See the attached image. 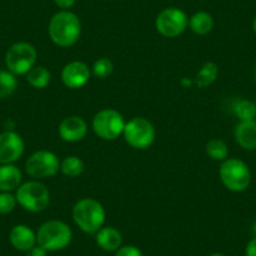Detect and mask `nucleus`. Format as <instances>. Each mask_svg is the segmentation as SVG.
<instances>
[{
    "mask_svg": "<svg viewBox=\"0 0 256 256\" xmlns=\"http://www.w3.org/2000/svg\"><path fill=\"white\" fill-rule=\"evenodd\" d=\"M206 154L214 161H225L228 156V147L222 140L212 138L206 144Z\"/></svg>",
    "mask_w": 256,
    "mask_h": 256,
    "instance_id": "obj_24",
    "label": "nucleus"
},
{
    "mask_svg": "<svg viewBox=\"0 0 256 256\" xmlns=\"http://www.w3.org/2000/svg\"><path fill=\"white\" fill-rule=\"evenodd\" d=\"M77 0H54V3L58 8H60L62 10H70L73 6L76 4Z\"/></svg>",
    "mask_w": 256,
    "mask_h": 256,
    "instance_id": "obj_28",
    "label": "nucleus"
},
{
    "mask_svg": "<svg viewBox=\"0 0 256 256\" xmlns=\"http://www.w3.org/2000/svg\"><path fill=\"white\" fill-rule=\"evenodd\" d=\"M72 228L60 220L46 221L36 231V245L48 252L64 250L72 242Z\"/></svg>",
    "mask_w": 256,
    "mask_h": 256,
    "instance_id": "obj_3",
    "label": "nucleus"
},
{
    "mask_svg": "<svg viewBox=\"0 0 256 256\" xmlns=\"http://www.w3.org/2000/svg\"><path fill=\"white\" fill-rule=\"evenodd\" d=\"M188 26L198 36H206L214 28V18L208 12H198L188 19Z\"/></svg>",
    "mask_w": 256,
    "mask_h": 256,
    "instance_id": "obj_18",
    "label": "nucleus"
},
{
    "mask_svg": "<svg viewBox=\"0 0 256 256\" xmlns=\"http://www.w3.org/2000/svg\"><path fill=\"white\" fill-rule=\"evenodd\" d=\"M232 112L240 122L252 120L256 118V104L248 100H238L234 103Z\"/></svg>",
    "mask_w": 256,
    "mask_h": 256,
    "instance_id": "obj_21",
    "label": "nucleus"
},
{
    "mask_svg": "<svg viewBox=\"0 0 256 256\" xmlns=\"http://www.w3.org/2000/svg\"><path fill=\"white\" fill-rule=\"evenodd\" d=\"M208 256H226L225 254H222V252H214V254H211V255H208Z\"/></svg>",
    "mask_w": 256,
    "mask_h": 256,
    "instance_id": "obj_32",
    "label": "nucleus"
},
{
    "mask_svg": "<svg viewBox=\"0 0 256 256\" xmlns=\"http://www.w3.org/2000/svg\"><path fill=\"white\" fill-rule=\"evenodd\" d=\"M126 120L118 110L104 108L96 113L92 120L94 134L104 141H114L124 131Z\"/></svg>",
    "mask_w": 256,
    "mask_h": 256,
    "instance_id": "obj_7",
    "label": "nucleus"
},
{
    "mask_svg": "<svg viewBox=\"0 0 256 256\" xmlns=\"http://www.w3.org/2000/svg\"><path fill=\"white\" fill-rule=\"evenodd\" d=\"M235 140L240 147L248 151L256 150V120H242L235 127Z\"/></svg>",
    "mask_w": 256,
    "mask_h": 256,
    "instance_id": "obj_15",
    "label": "nucleus"
},
{
    "mask_svg": "<svg viewBox=\"0 0 256 256\" xmlns=\"http://www.w3.org/2000/svg\"><path fill=\"white\" fill-rule=\"evenodd\" d=\"M9 241L16 250L26 252L36 245V232L28 225H16L9 232Z\"/></svg>",
    "mask_w": 256,
    "mask_h": 256,
    "instance_id": "obj_14",
    "label": "nucleus"
},
{
    "mask_svg": "<svg viewBox=\"0 0 256 256\" xmlns=\"http://www.w3.org/2000/svg\"><path fill=\"white\" fill-rule=\"evenodd\" d=\"M76 225L86 234L96 235L106 222V210L100 201L94 198H82L72 210Z\"/></svg>",
    "mask_w": 256,
    "mask_h": 256,
    "instance_id": "obj_2",
    "label": "nucleus"
},
{
    "mask_svg": "<svg viewBox=\"0 0 256 256\" xmlns=\"http://www.w3.org/2000/svg\"><path fill=\"white\" fill-rule=\"evenodd\" d=\"M255 104H256V102H255Z\"/></svg>",
    "mask_w": 256,
    "mask_h": 256,
    "instance_id": "obj_36",
    "label": "nucleus"
},
{
    "mask_svg": "<svg viewBox=\"0 0 256 256\" xmlns=\"http://www.w3.org/2000/svg\"><path fill=\"white\" fill-rule=\"evenodd\" d=\"M23 174L14 164L0 166V192L16 191L22 184Z\"/></svg>",
    "mask_w": 256,
    "mask_h": 256,
    "instance_id": "obj_17",
    "label": "nucleus"
},
{
    "mask_svg": "<svg viewBox=\"0 0 256 256\" xmlns=\"http://www.w3.org/2000/svg\"><path fill=\"white\" fill-rule=\"evenodd\" d=\"M192 83H195V82H191V80H187V78H184V80H182V86H187V87H188V86H191Z\"/></svg>",
    "mask_w": 256,
    "mask_h": 256,
    "instance_id": "obj_31",
    "label": "nucleus"
},
{
    "mask_svg": "<svg viewBox=\"0 0 256 256\" xmlns=\"http://www.w3.org/2000/svg\"><path fill=\"white\" fill-rule=\"evenodd\" d=\"M18 87L16 76L8 70H0V100H6L16 92Z\"/></svg>",
    "mask_w": 256,
    "mask_h": 256,
    "instance_id": "obj_23",
    "label": "nucleus"
},
{
    "mask_svg": "<svg viewBox=\"0 0 256 256\" xmlns=\"http://www.w3.org/2000/svg\"><path fill=\"white\" fill-rule=\"evenodd\" d=\"M48 33L52 42L62 48L74 46L82 33L80 18L70 10H60L50 18Z\"/></svg>",
    "mask_w": 256,
    "mask_h": 256,
    "instance_id": "obj_1",
    "label": "nucleus"
},
{
    "mask_svg": "<svg viewBox=\"0 0 256 256\" xmlns=\"http://www.w3.org/2000/svg\"><path fill=\"white\" fill-rule=\"evenodd\" d=\"M114 256H144V252L134 245H122L114 251Z\"/></svg>",
    "mask_w": 256,
    "mask_h": 256,
    "instance_id": "obj_27",
    "label": "nucleus"
},
{
    "mask_svg": "<svg viewBox=\"0 0 256 256\" xmlns=\"http://www.w3.org/2000/svg\"><path fill=\"white\" fill-rule=\"evenodd\" d=\"M245 255L246 256H256V238H251L248 242L245 248Z\"/></svg>",
    "mask_w": 256,
    "mask_h": 256,
    "instance_id": "obj_30",
    "label": "nucleus"
},
{
    "mask_svg": "<svg viewBox=\"0 0 256 256\" xmlns=\"http://www.w3.org/2000/svg\"><path fill=\"white\" fill-rule=\"evenodd\" d=\"M255 80H256V70H255Z\"/></svg>",
    "mask_w": 256,
    "mask_h": 256,
    "instance_id": "obj_35",
    "label": "nucleus"
},
{
    "mask_svg": "<svg viewBox=\"0 0 256 256\" xmlns=\"http://www.w3.org/2000/svg\"><path fill=\"white\" fill-rule=\"evenodd\" d=\"M26 256H48V251L44 250V248H40L39 245H36L34 248H32L30 250L26 251Z\"/></svg>",
    "mask_w": 256,
    "mask_h": 256,
    "instance_id": "obj_29",
    "label": "nucleus"
},
{
    "mask_svg": "<svg viewBox=\"0 0 256 256\" xmlns=\"http://www.w3.org/2000/svg\"><path fill=\"white\" fill-rule=\"evenodd\" d=\"M252 30L255 32V34H256V16L254 18V22H252Z\"/></svg>",
    "mask_w": 256,
    "mask_h": 256,
    "instance_id": "obj_33",
    "label": "nucleus"
},
{
    "mask_svg": "<svg viewBox=\"0 0 256 256\" xmlns=\"http://www.w3.org/2000/svg\"><path fill=\"white\" fill-rule=\"evenodd\" d=\"M60 171L64 176L74 178L84 171V162L78 156H68L60 162Z\"/></svg>",
    "mask_w": 256,
    "mask_h": 256,
    "instance_id": "obj_22",
    "label": "nucleus"
},
{
    "mask_svg": "<svg viewBox=\"0 0 256 256\" xmlns=\"http://www.w3.org/2000/svg\"><path fill=\"white\" fill-rule=\"evenodd\" d=\"M26 171L33 178H46L60 171V161L56 154L46 150L34 152L26 162Z\"/></svg>",
    "mask_w": 256,
    "mask_h": 256,
    "instance_id": "obj_9",
    "label": "nucleus"
},
{
    "mask_svg": "<svg viewBox=\"0 0 256 256\" xmlns=\"http://www.w3.org/2000/svg\"><path fill=\"white\" fill-rule=\"evenodd\" d=\"M18 201L12 192H0V215H8L16 210Z\"/></svg>",
    "mask_w": 256,
    "mask_h": 256,
    "instance_id": "obj_26",
    "label": "nucleus"
},
{
    "mask_svg": "<svg viewBox=\"0 0 256 256\" xmlns=\"http://www.w3.org/2000/svg\"><path fill=\"white\" fill-rule=\"evenodd\" d=\"M252 232L255 234V238H256V222L254 224V226H252Z\"/></svg>",
    "mask_w": 256,
    "mask_h": 256,
    "instance_id": "obj_34",
    "label": "nucleus"
},
{
    "mask_svg": "<svg viewBox=\"0 0 256 256\" xmlns=\"http://www.w3.org/2000/svg\"><path fill=\"white\" fill-rule=\"evenodd\" d=\"M24 154V141L14 131L0 134V164H16Z\"/></svg>",
    "mask_w": 256,
    "mask_h": 256,
    "instance_id": "obj_11",
    "label": "nucleus"
},
{
    "mask_svg": "<svg viewBox=\"0 0 256 256\" xmlns=\"http://www.w3.org/2000/svg\"><path fill=\"white\" fill-rule=\"evenodd\" d=\"M26 82L36 90H43L50 83L52 74L43 66H36L26 73Z\"/></svg>",
    "mask_w": 256,
    "mask_h": 256,
    "instance_id": "obj_19",
    "label": "nucleus"
},
{
    "mask_svg": "<svg viewBox=\"0 0 256 256\" xmlns=\"http://www.w3.org/2000/svg\"><path fill=\"white\" fill-rule=\"evenodd\" d=\"M36 48L30 43L19 42L9 46L6 54V66L16 76H26L36 64Z\"/></svg>",
    "mask_w": 256,
    "mask_h": 256,
    "instance_id": "obj_6",
    "label": "nucleus"
},
{
    "mask_svg": "<svg viewBox=\"0 0 256 256\" xmlns=\"http://www.w3.org/2000/svg\"><path fill=\"white\" fill-rule=\"evenodd\" d=\"M114 70V66H113V62L110 58H103L97 59V60L93 63L92 67V74L96 78H100V80H106V78L110 77L113 73Z\"/></svg>",
    "mask_w": 256,
    "mask_h": 256,
    "instance_id": "obj_25",
    "label": "nucleus"
},
{
    "mask_svg": "<svg viewBox=\"0 0 256 256\" xmlns=\"http://www.w3.org/2000/svg\"><path fill=\"white\" fill-rule=\"evenodd\" d=\"M188 26V16L178 8L164 9L156 18V29L166 38L181 36Z\"/></svg>",
    "mask_w": 256,
    "mask_h": 256,
    "instance_id": "obj_10",
    "label": "nucleus"
},
{
    "mask_svg": "<svg viewBox=\"0 0 256 256\" xmlns=\"http://www.w3.org/2000/svg\"><path fill=\"white\" fill-rule=\"evenodd\" d=\"M218 76V64L214 63V62H206L202 67H201V70H198V76H196L195 84H198L200 88L208 87V86H211L214 82H215Z\"/></svg>",
    "mask_w": 256,
    "mask_h": 256,
    "instance_id": "obj_20",
    "label": "nucleus"
},
{
    "mask_svg": "<svg viewBox=\"0 0 256 256\" xmlns=\"http://www.w3.org/2000/svg\"><path fill=\"white\" fill-rule=\"evenodd\" d=\"M221 182L232 192H242L250 186L251 172L248 164L240 158H226L218 170Z\"/></svg>",
    "mask_w": 256,
    "mask_h": 256,
    "instance_id": "obj_5",
    "label": "nucleus"
},
{
    "mask_svg": "<svg viewBox=\"0 0 256 256\" xmlns=\"http://www.w3.org/2000/svg\"><path fill=\"white\" fill-rule=\"evenodd\" d=\"M16 198L18 205L29 212H42L46 210L50 202V194L48 187L38 180L22 184L16 188Z\"/></svg>",
    "mask_w": 256,
    "mask_h": 256,
    "instance_id": "obj_4",
    "label": "nucleus"
},
{
    "mask_svg": "<svg viewBox=\"0 0 256 256\" xmlns=\"http://www.w3.org/2000/svg\"><path fill=\"white\" fill-rule=\"evenodd\" d=\"M90 74H92L90 68L84 62L73 60L64 66L60 77L66 87L70 90H78L87 84Z\"/></svg>",
    "mask_w": 256,
    "mask_h": 256,
    "instance_id": "obj_12",
    "label": "nucleus"
},
{
    "mask_svg": "<svg viewBox=\"0 0 256 256\" xmlns=\"http://www.w3.org/2000/svg\"><path fill=\"white\" fill-rule=\"evenodd\" d=\"M123 136L126 142L132 148L146 150L154 144L156 138V130L146 118L134 117L126 122Z\"/></svg>",
    "mask_w": 256,
    "mask_h": 256,
    "instance_id": "obj_8",
    "label": "nucleus"
},
{
    "mask_svg": "<svg viewBox=\"0 0 256 256\" xmlns=\"http://www.w3.org/2000/svg\"><path fill=\"white\" fill-rule=\"evenodd\" d=\"M88 126L87 122L80 116H70L64 118L58 128V134L60 138L66 142H80L87 136Z\"/></svg>",
    "mask_w": 256,
    "mask_h": 256,
    "instance_id": "obj_13",
    "label": "nucleus"
},
{
    "mask_svg": "<svg viewBox=\"0 0 256 256\" xmlns=\"http://www.w3.org/2000/svg\"><path fill=\"white\" fill-rule=\"evenodd\" d=\"M96 242L102 250L108 251V252H114L122 246V234L112 226H103L96 234Z\"/></svg>",
    "mask_w": 256,
    "mask_h": 256,
    "instance_id": "obj_16",
    "label": "nucleus"
}]
</instances>
